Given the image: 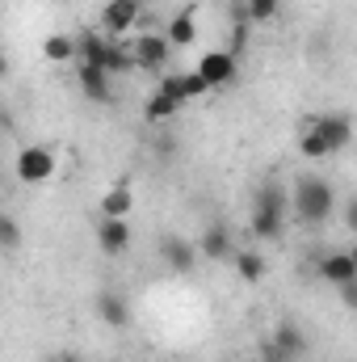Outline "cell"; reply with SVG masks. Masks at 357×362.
Returning a JSON list of instances; mask_svg holds the SVG:
<instances>
[{"instance_id":"cell-1","label":"cell","mask_w":357,"mask_h":362,"mask_svg":"<svg viewBox=\"0 0 357 362\" xmlns=\"http://www.w3.org/2000/svg\"><path fill=\"white\" fill-rule=\"evenodd\" d=\"M286 194H290V211L303 228H324L337 215V189L320 173H298L294 185H286Z\"/></svg>"},{"instance_id":"cell-2","label":"cell","mask_w":357,"mask_h":362,"mask_svg":"<svg viewBox=\"0 0 357 362\" xmlns=\"http://www.w3.org/2000/svg\"><path fill=\"white\" fill-rule=\"evenodd\" d=\"M353 144V122L345 114H311L298 131V152L307 160H328L341 156Z\"/></svg>"},{"instance_id":"cell-3","label":"cell","mask_w":357,"mask_h":362,"mask_svg":"<svg viewBox=\"0 0 357 362\" xmlns=\"http://www.w3.org/2000/svg\"><path fill=\"white\" fill-rule=\"evenodd\" d=\"M55 169H59V156L47 144H25L17 152V160H13V173H17L21 185H47L55 177Z\"/></svg>"},{"instance_id":"cell-4","label":"cell","mask_w":357,"mask_h":362,"mask_svg":"<svg viewBox=\"0 0 357 362\" xmlns=\"http://www.w3.org/2000/svg\"><path fill=\"white\" fill-rule=\"evenodd\" d=\"M126 42H131L135 72H152V76H160V72H164V64H169L173 47L164 42V34H160V30H143V34H135V38H126Z\"/></svg>"},{"instance_id":"cell-5","label":"cell","mask_w":357,"mask_h":362,"mask_svg":"<svg viewBox=\"0 0 357 362\" xmlns=\"http://www.w3.org/2000/svg\"><path fill=\"white\" fill-rule=\"evenodd\" d=\"M193 249H198V262L223 266V262H231V253H236L240 245H236V232H231L223 219H214V223H206V232L193 240Z\"/></svg>"},{"instance_id":"cell-6","label":"cell","mask_w":357,"mask_h":362,"mask_svg":"<svg viewBox=\"0 0 357 362\" xmlns=\"http://www.w3.org/2000/svg\"><path fill=\"white\" fill-rule=\"evenodd\" d=\"M139 17H143L139 0H105L101 4V34L105 38H131Z\"/></svg>"},{"instance_id":"cell-7","label":"cell","mask_w":357,"mask_h":362,"mask_svg":"<svg viewBox=\"0 0 357 362\" xmlns=\"http://www.w3.org/2000/svg\"><path fill=\"white\" fill-rule=\"evenodd\" d=\"M198 76H202V85L206 89H227V85H236L240 81V59L231 55V51H206L202 59H198V68H193Z\"/></svg>"},{"instance_id":"cell-8","label":"cell","mask_w":357,"mask_h":362,"mask_svg":"<svg viewBox=\"0 0 357 362\" xmlns=\"http://www.w3.org/2000/svg\"><path fill=\"white\" fill-rule=\"evenodd\" d=\"M156 253H160V262H164L173 274H193V270H198V249H193V240H189V236H177V232L160 236Z\"/></svg>"},{"instance_id":"cell-9","label":"cell","mask_w":357,"mask_h":362,"mask_svg":"<svg viewBox=\"0 0 357 362\" xmlns=\"http://www.w3.org/2000/svg\"><path fill=\"white\" fill-rule=\"evenodd\" d=\"M156 93H164V97H173L177 105H185V101H198V97H206L210 89L202 85V76H198V72H160Z\"/></svg>"},{"instance_id":"cell-10","label":"cell","mask_w":357,"mask_h":362,"mask_svg":"<svg viewBox=\"0 0 357 362\" xmlns=\"http://www.w3.org/2000/svg\"><path fill=\"white\" fill-rule=\"evenodd\" d=\"M92 312H97V320L105 325V329H126L131 325V299L122 295V291H97V299H92Z\"/></svg>"},{"instance_id":"cell-11","label":"cell","mask_w":357,"mask_h":362,"mask_svg":"<svg viewBox=\"0 0 357 362\" xmlns=\"http://www.w3.org/2000/svg\"><path fill=\"white\" fill-rule=\"evenodd\" d=\"M315 274L328 282V286H345V282H357V257L349 249H332L315 262Z\"/></svg>"},{"instance_id":"cell-12","label":"cell","mask_w":357,"mask_h":362,"mask_svg":"<svg viewBox=\"0 0 357 362\" xmlns=\"http://www.w3.org/2000/svg\"><path fill=\"white\" fill-rule=\"evenodd\" d=\"M269 346H273V350H282L290 362H298L307 350H311V346H307V333H303V325H298V320H290V316L273 325V337H269Z\"/></svg>"},{"instance_id":"cell-13","label":"cell","mask_w":357,"mask_h":362,"mask_svg":"<svg viewBox=\"0 0 357 362\" xmlns=\"http://www.w3.org/2000/svg\"><path fill=\"white\" fill-rule=\"evenodd\" d=\"M131 223L126 219H97V249L105 257H122L131 249Z\"/></svg>"},{"instance_id":"cell-14","label":"cell","mask_w":357,"mask_h":362,"mask_svg":"<svg viewBox=\"0 0 357 362\" xmlns=\"http://www.w3.org/2000/svg\"><path fill=\"white\" fill-rule=\"evenodd\" d=\"M101 219H126L131 211H135V189H131V181H114L105 194H101Z\"/></svg>"},{"instance_id":"cell-15","label":"cell","mask_w":357,"mask_h":362,"mask_svg":"<svg viewBox=\"0 0 357 362\" xmlns=\"http://www.w3.org/2000/svg\"><path fill=\"white\" fill-rule=\"evenodd\" d=\"M253 211H273V215H290V194H286V181H257L253 189Z\"/></svg>"},{"instance_id":"cell-16","label":"cell","mask_w":357,"mask_h":362,"mask_svg":"<svg viewBox=\"0 0 357 362\" xmlns=\"http://www.w3.org/2000/svg\"><path fill=\"white\" fill-rule=\"evenodd\" d=\"M164 34V42L173 47V51H185V47H193L198 42V21H193V8H181L169 17V25L160 30Z\"/></svg>"},{"instance_id":"cell-17","label":"cell","mask_w":357,"mask_h":362,"mask_svg":"<svg viewBox=\"0 0 357 362\" xmlns=\"http://www.w3.org/2000/svg\"><path fill=\"white\" fill-rule=\"evenodd\" d=\"M76 85H80V93L89 97L92 105H109V101H114V76H105L101 68H85V64H80Z\"/></svg>"},{"instance_id":"cell-18","label":"cell","mask_w":357,"mask_h":362,"mask_svg":"<svg viewBox=\"0 0 357 362\" xmlns=\"http://www.w3.org/2000/svg\"><path fill=\"white\" fill-rule=\"evenodd\" d=\"M105 51H109V38H105L101 30H80V34H76V59H80L85 68H101Z\"/></svg>"},{"instance_id":"cell-19","label":"cell","mask_w":357,"mask_h":362,"mask_svg":"<svg viewBox=\"0 0 357 362\" xmlns=\"http://www.w3.org/2000/svg\"><path fill=\"white\" fill-rule=\"evenodd\" d=\"M231 266H236V278L248 282V286H257L269 270L265 257H261V249H236V253H231Z\"/></svg>"},{"instance_id":"cell-20","label":"cell","mask_w":357,"mask_h":362,"mask_svg":"<svg viewBox=\"0 0 357 362\" xmlns=\"http://www.w3.org/2000/svg\"><path fill=\"white\" fill-rule=\"evenodd\" d=\"M286 219L290 215H273V211H253V219H248V228H253V236L257 240H282L286 236Z\"/></svg>"},{"instance_id":"cell-21","label":"cell","mask_w":357,"mask_h":362,"mask_svg":"<svg viewBox=\"0 0 357 362\" xmlns=\"http://www.w3.org/2000/svg\"><path fill=\"white\" fill-rule=\"evenodd\" d=\"M42 59H51V64H72V59H76V34H47V38H42Z\"/></svg>"},{"instance_id":"cell-22","label":"cell","mask_w":357,"mask_h":362,"mask_svg":"<svg viewBox=\"0 0 357 362\" xmlns=\"http://www.w3.org/2000/svg\"><path fill=\"white\" fill-rule=\"evenodd\" d=\"M177 101L173 97H164V93H147V101H143V118L152 122V127H160V122H169V118H177Z\"/></svg>"},{"instance_id":"cell-23","label":"cell","mask_w":357,"mask_h":362,"mask_svg":"<svg viewBox=\"0 0 357 362\" xmlns=\"http://www.w3.org/2000/svg\"><path fill=\"white\" fill-rule=\"evenodd\" d=\"M244 13H248V25L257 30V25L277 21V13H282V0H244Z\"/></svg>"},{"instance_id":"cell-24","label":"cell","mask_w":357,"mask_h":362,"mask_svg":"<svg viewBox=\"0 0 357 362\" xmlns=\"http://www.w3.org/2000/svg\"><path fill=\"white\" fill-rule=\"evenodd\" d=\"M13 249H21V223L8 211H0V253H13Z\"/></svg>"},{"instance_id":"cell-25","label":"cell","mask_w":357,"mask_h":362,"mask_svg":"<svg viewBox=\"0 0 357 362\" xmlns=\"http://www.w3.org/2000/svg\"><path fill=\"white\" fill-rule=\"evenodd\" d=\"M248 38H253V25H231V42H227L223 51H231V55L240 59V55L248 51Z\"/></svg>"},{"instance_id":"cell-26","label":"cell","mask_w":357,"mask_h":362,"mask_svg":"<svg viewBox=\"0 0 357 362\" xmlns=\"http://www.w3.org/2000/svg\"><path fill=\"white\" fill-rule=\"evenodd\" d=\"M341 215H345V228L353 232V228H357V202H353V198H349V202L341 206Z\"/></svg>"},{"instance_id":"cell-27","label":"cell","mask_w":357,"mask_h":362,"mask_svg":"<svg viewBox=\"0 0 357 362\" xmlns=\"http://www.w3.org/2000/svg\"><path fill=\"white\" fill-rule=\"evenodd\" d=\"M261 362H290V358H286L282 350H273V346L265 341V346H261Z\"/></svg>"},{"instance_id":"cell-28","label":"cell","mask_w":357,"mask_h":362,"mask_svg":"<svg viewBox=\"0 0 357 362\" xmlns=\"http://www.w3.org/2000/svg\"><path fill=\"white\" fill-rule=\"evenodd\" d=\"M4 76H8V59L0 55V81H4Z\"/></svg>"},{"instance_id":"cell-29","label":"cell","mask_w":357,"mask_h":362,"mask_svg":"<svg viewBox=\"0 0 357 362\" xmlns=\"http://www.w3.org/2000/svg\"><path fill=\"white\" fill-rule=\"evenodd\" d=\"M55 362H80V358H55Z\"/></svg>"},{"instance_id":"cell-30","label":"cell","mask_w":357,"mask_h":362,"mask_svg":"<svg viewBox=\"0 0 357 362\" xmlns=\"http://www.w3.org/2000/svg\"><path fill=\"white\" fill-rule=\"evenodd\" d=\"M139 4H152V0H139Z\"/></svg>"}]
</instances>
